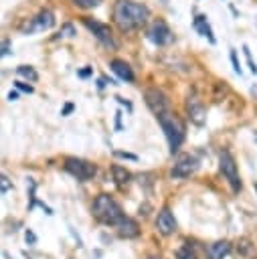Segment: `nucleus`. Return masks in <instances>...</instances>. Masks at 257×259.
<instances>
[{"label": "nucleus", "mask_w": 257, "mask_h": 259, "mask_svg": "<svg viewBox=\"0 0 257 259\" xmlns=\"http://www.w3.org/2000/svg\"><path fill=\"white\" fill-rule=\"evenodd\" d=\"M194 28L202 34V36H206L210 42H215V36H212V28H210V24L206 22V16H202V14H196L194 16Z\"/></svg>", "instance_id": "17"}, {"label": "nucleus", "mask_w": 257, "mask_h": 259, "mask_svg": "<svg viewBox=\"0 0 257 259\" xmlns=\"http://www.w3.org/2000/svg\"><path fill=\"white\" fill-rule=\"evenodd\" d=\"M83 24L93 32V36H95L103 47H107V49H115V40H113L111 28H109L107 24H103V22H99V20H95V18H89V16L83 18Z\"/></svg>", "instance_id": "6"}, {"label": "nucleus", "mask_w": 257, "mask_h": 259, "mask_svg": "<svg viewBox=\"0 0 257 259\" xmlns=\"http://www.w3.org/2000/svg\"><path fill=\"white\" fill-rule=\"evenodd\" d=\"M148 38L154 45L164 47V45H170L174 40V34H172V30L168 28V24L164 20H154L150 24V28H148Z\"/></svg>", "instance_id": "9"}, {"label": "nucleus", "mask_w": 257, "mask_h": 259, "mask_svg": "<svg viewBox=\"0 0 257 259\" xmlns=\"http://www.w3.org/2000/svg\"><path fill=\"white\" fill-rule=\"evenodd\" d=\"M103 0H73V4L75 6H79V8H95V6H99Z\"/></svg>", "instance_id": "20"}, {"label": "nucleus", "mask_w": 257, "mask_h": 259, "mask_svg": "<svg viewBox=\"0 0 257 259\" xmlns=\"http://www.w3.org/2000/svg\"><path fill=\"white\" fill-rule=\"evenodd\" d=\"M16 73H18L20 77L28 79V81H36V79H38V73H36L32 67H28V65H20V67H16Z\"/></svg>", "instance_id": "18"}, {"label": "nucleus", "mask_w": 257, "mask_h": 259, "mask_svg": "<svg viewBox=\"0 0 257 259\" xmlns=\"http://www.w3.org/2000/svg\"><path fill=\"white\" fill-rule=\"evenodd\" d=\"M176 259H196V253H194V249H192L188 243H184V245L176 251Z\"/></svg>", "instance_id": "19"}, {"label": "nucleus", "mask_w": 257, "mask_h": 259, "mask_svg": "<svg viewBox=\"0 0 257 259\" xmlns=\"http://www.w3.org/2000/svg\"><path fill=\"white\" fill-rule=\"evenodd\" d=\"M109 67H111V71H113L121 81H127V83H132V81H134V71H132V67H130L125 61L113 59V61L109 63Z\"/></svg>", "instance_id": "14"}, {"label": "nucleus", "mask_w": 257, "mask_h": 259, "mask_svg": "<svg viewBox=\"0 0 257 259\" xmlns=\"http://www.w3.org/2000/svg\"><path fill=\"white\" fill-rule=\"evenodd\" d=\"M115 227H117V235L123 237V239H134V237L140 235V227H138V223H136L134 219H130V217H123Z\"/></svg>", "instance_id": "13"}, {"label": "nucleus", "mask_w": 257, "mask_h": 259, "mask_svg": "<svg viewBox=\"0 0 257 259\" xmlns=\"http://www.w3.org/2000/svg\"><path fill=\"white\" fill-rule=\"evenodd\" d=\"M115 130H121V111L115 113Z\"/></svg>", "instance_id": "28"}, {"label": "nucleus", "mask_w": 257, "mask_h": 259, "mask_svg": "<svg viewBox=\"0 0 257 259\" xmlns=\"http://www.w3.org/2000/svg\"><path fill=\"white\" fill-rule=\"evenodd\" d=\"M198 170V158L194 154H182L178 156V160L172 166V176L174 178H188L190 174H194Z\"/></svg>", "instance_id": "7"}, {"label": "nucleus", "mask_w": 257, "mask_h": 259, "mask_svg": "<svg viewBox=\"0 0 257 259\" xmlns=\"http://www.w3.org/2000/svg\"><path fill=\"white\" fill-rule=\"evenodd\" d=\"M61 36H75V26L73 24H65L63 28H61Z\"/></svg>", "instance_id": "22"}, {"label": "nucleus", "mask_w": 257, "mask_h": 259, "mask_svg": "<svg viewBox=\"0 0 257 259\" xmlns=\"http://www.w3.org/2000/svg\"><path fill=\"white\" fill-rule=\"evenodd\" d=\"M186 111H188V115H190V119L196 123V125H202L204 123V119H206V111H204V105H202V101L198 99V97H188L186 99Z\"/></svg>", "instance_id": "11"}, {"label": "nucleus", "mask_w": 257, "mask_h": 259, "mask_svg": "<svg viewBox=\"0 0 257 259\" xmlns=\"http://www.w3.org/2000/svg\"><path fill=\"white\" fill-rule=\"evenodd\" d=\"M150 16V10L134 0H117L113 4V22L119 26V30H136L146 24Z\"/></svg>", "instance_id": "1"}, {"label": "nucleus", "mask_w": 257, "mask_h": 259, "mask_svg": "<svg viewBox=\"0 0 257 259\" xmlns=\"http://www.w3.org/2000/svg\"><path fill=\"white\" fill-rule=\"evenodd\" d=\"M55 24V14L51 10H40L36 16H32L24 26H22V32H40V30H49L51 26Z\"/></svg>", "instance_id": "10"}, {"label": "nucleus", "mask_w": 257, "mask_h": 259, "mask_svg": "<svg viewBox=\"0 0 257 259\" xmlns=\"http://www.w3.org/2000/svg\"><path fill=\"white\" fill-rule=\"evenodd\" d=\"M65 170L71 174V176H75L77 180H91L93 176H95V172H97V168H95V164H91V162H87V160H83V158H75V156H69V158H65Z\"/></svg>", "instance_id": "4"}, {"label": "nucleus", "mask_w": 257, "mask_h": 259, "mask_svg": "<svg viewBox=\"0 0 257 259\" xmlns=\"http://www.w3.org/2000/svg\"><path fill=\"white\" fill-rule=\"evenodd\" d=\"M206 253H208L210 259H225L231 253V245L227 241H215V243L208 245Z\"/></svg>", "instance_id": "15"}, {"label": "nucleus", "mask_w": 257, "mask_h": 259, "mask_svg": "<svg viewBox=\"0 0 257 259\" xmlns=\"http://www.w3.org/2000/svg\"><path fill=\"white\" fill-rule=\"evenodd\" d=\"M219 168H221L223 176L229 180L231 188H233L235 192H239V188H241V180H239V174H237L235 158L231 156V152H229V150H223V152L219 154Z\"/></svg>", "instance_id": "5"}, {"label": "nucleus", "mask_w": 257, "mask_h": 259, "mask_svg": "<svg viewBox=\"0 0 257 259\" xmlns=\"http://www.w3.org/2000/svg\"><path fill=\"white\" fill-rule=\"evenodd\" d=\"M79 75H81V77H89V75H91V69H89V67H87V69H81Z\"/></svg>", "instance_id": "30"}, {"label": "nucleus", "mask_w": 257, "mask_h": 259, "mask_svg": "<svg viewBox=\"0 0 257 259\" xmlns=\"http://www.w3.org/2000/svg\"><path fill=\"white\" fill-rule=\"evenodd\" d=\"M156 229H158L162 235H166V237H170V235L176 233V221H174V217H172V212H170L168 208H162V210L158 212Z\"/></svg>", "instance_id": "12"}, {"label": "nucleus", "mask_w": 257, "mask_h": 259, "mask_svg": "<svg viewBox=\"0 0 257 259\" xmlns=\"http://www.w3.org/2000/svg\"><path fill=\"white\" fill-rule=\"evenodd\" d=\"M24 239H26V243H28V245H34V243H36V235H34L30 229H26V233H24Z\"/></svg>", "instance_id": "26"}, {"label": "nucleus", "mask_w": 257, "mask_h": 259, "mask_svg": "<svg viewBox=\"0 0 257 259\" xmlns=\"http://www.w3.org/2000/svg\"><path fill=\"white\" fill-rule=\"evenodd\" d=\"M111 176H113V182H115L117 186H125V184H130V180H132V174H130L123 166H119V164H113V166H111Z\"/></svg>", "instance_id": "16"}, {"label": "nucleus", "mask_w": 257, "mask_h": 259, "mask_svg": "<svg viewBox=\"0 0 257 259\" xmlns=\"http://www.w3.org/2000/svg\"><path fill=\"white\" fill-rule=\"evenodd\" d=\"M10 190V184H8V178L2 176V192H8Z\"/></svg>", "instance_id": "29"}, {"label": "nucleus", "mask_w": 257, "mask_h": 259, "mask_svg": "<svg viewBox=\"0 0 257 259\" xmlns=\"http://www.w3.org/2000/svg\"><path fill=\"white\" fill-rule=\"evenodd\" d=\"M243 51H245L247 63H249V67H251V73H253V75H257V65H255V63H253V59H251V51H249L247 47H243Z\"/></svg>", "instance_id": "21"}, {"label": "nucleus", "mask_w": 257, "mask_h": 259, "mask_svg": "<svg viewBox=\"0 0 257 259\" xmlns=\"http://www.w3.org/2000/svg\"><path fill=\"white\" fill-rule=\"evenodd\" d=\"M144 99H146V105L150 107V111H152L156 117H158V115H162V113H166V111H168V107H170L168 97H166L160 89H156V87L146 89Z\"/></svg>", "instance_id": "8"}, {"label": "nucleus", "mask_w": 257, "mask_h": 259, "mask_svg": "<svg viewBox=\"0 0 257 259\" xmlns=\"http://www.w3.org/2000/svg\"><path fill=\"white\" fill-rule=\"evenodd\" d=\"M73 107H75V105H73V103H67V105H65V107H63V111H61V115H69V113H71V111H73Z\"/></svg>", "instance_id": "27"}, {"label": "nucleus", "mask_w": 257, "mask_h": 259, "mask_svg": "<svg viewBox=\"0 0 257 259\" xmlns=\"http://www.w3.org/2000/svg\"><path fill=\"white\" fill-rule=\"evenodd\" d=\"M8 99H10V101L18 99V93H16V91H10V93H8Z\"/></svg>", "instance_id": "32"}, {"label": "nucleus", "mask_w": 257, "mask_h": 259, "mask_svg": "<svg viewBox=\"0 0 257 259\" xmlns=\"http://www.w3.org/2000/svg\"><path fill=\"white\" fill-rule=\"evenodd\" d=\"M93 217L103 223V225H117L121 219H123V212H121V206L109 196V194H99L95 200H93Z\"/></svg>", "instance_id": "3"}, {"label": "nucleus", "mask_w": 257, "mask_h": 259, "mask_svg": "<svg viewBox=\"0 0 257 259\" xmlns=\"http://www.w3.org/2000/svg\"><path fill=\"white\" fill-rule=\"evenodd\" d=\"M231 63H233L235 73H239V75H241V67H239V61H237V53H235V51H231Z\"/></svg>", "instance_id": "24"}, {"label": "nucleus", "mask_w": 257, "mask_h": 259, "mask_svg": "<svg viewBox=\"0 0 257 259\" xmlns=\"http://www.w3.org/2000/svg\"><path fill=\"white\" fill-rule=\"evenodd\" d=\"M255 140H257V134H255Z\"/></svg>", "instance_id": "34"}, {"label": "nucleus", "mask_w": 257, "mask_h": 259, "mask_svg": "<svg viewBox=\"0 0 257 259\" xmlns=\"http://www.w3.org/2000/svg\"><path fill=\"white\" fill-rule=\"evenodd\" d=\"M115 156H117V158H125V160H132V162H136V160H138V156H136V154H130V152H121V150H115Z\"/></svg>", "instance_id": "23"}, {"label": "nucleus", "mask_w": 257, "mask_h": 259, "mask_svg": "<svg viewBox=\"0 0 257 259\" xmlns=\"http://www.w3.org/2000/svg\"><path fill=\"white\" fill-rule=\"evenodd\" d=\"M158 121H160V127H162V132H164L166 140H168L170 154L178 152V148H180L182 142H184V123H182V119H180L176 113H172V111L168 109L166 113L158 115Z\"/></svg>", "instance_id": "2"}, {"label": "nucleus", "mask_w": 257, "mask_h": 259, "mask_svg": "<svg viewBox=\"0 0 257 259\" xmlns=\"http://www.w3.org/2000/svg\"><path fill=\"white\" fill-rule=\"evenodd\" d=\"M8 53H10V51H8V40H4V42H2V55H8Z\"/></svg>", "instance_id": "31"}, {"label": "nucleus", "mask_w": 257, "mask_h": 259, "mask_svg": "<svg viewBox=\"0 0 257 259\" xmlns=\"http://www.w3.org/2000/svg\"><path fill=\"white\" fill-rule=\"evenodd\" d=\"M150 259H158V257H150Z\"/></svg>", "instance_id": "33"}, {"label": "nucleus", "mask_w": 257, "mask_h": 259, "mask_svg": "<svg viewBox=\"0 0 257 259\" xmlns=\"http://www.w3.org/2000/svg\"><path fill=\"white\" fill-rule=\"evenodd\" d=\"M14 85H16V89H20V91H24V93H32V87H30L28 83H22V81H16Z\"/></svg>", "instance_id": "25"}]
</instances>
